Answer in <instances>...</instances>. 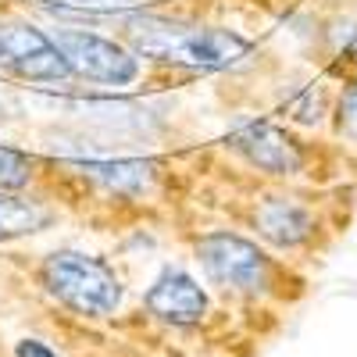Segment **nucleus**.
<instances>
[{"mask_svg": "<svg viewBox=\"0 0 357 357\" xmlns=\"http://www.w3.org/2000/svg\"><path fill=\"white\" fill-rule=\"evenodd\" d=\"M340 50L357 57V25H347V33H340Z\"/></svg>", "mask_w": 357, "mask_h": 357, "instance_id": "obj_15", "label": "nucleus"}, {"mask_svg": "<svg viewBox=\"0 0 357 357\" xmlns=\"http://www.w3.org/2000/svg\"><path fill=\"white\" fill-rule=\"evenodd\" d=\"M40 279L50 296H57L65 307L86 318H107L122 304V282L100 257H89L79 250H57L43 261Z\"/></svg>", "mask_w": 357, "mask_h": 357, "instance_id": "obj_2", "label": "nucleus"}, {"mask_svg": "<svg viewBox=\"0 0 357 357\" xmlns=\"http://www.w3.org/2000/svg\"><path fill=\"white\" fill-rule=\"evenodd\" d=\"M61 8H75V11H122L132 8L136 0H54Z\"/></svg>", "mask_w": 357, "mask_h": 357, "instance_id": "obj_13", "label": "nucleus"}, {"mask_svg": "<svg viewBox=\"0 0 357 357\" xmlns=\"http://www.w3.org/2000/svg\"><path fill=\"white\" fill-rule=\"evenodd\" d=\"M257 229L268 243H275V247H301L307 236L314 232V218L304 204H296L289 197H272V200H264L257 207V215H254Z\"/></svg>", "mask_w": 357, "mask_h": 357, "instance_id": "obj_8", "label": "nucleus"}, {"mask_svg": "<svg viewBox=\"0 0 357 357\" xmlns=\"http://www.w3.org/2000/svg\"><path fill=\"white\" fill-rule=\"evenodd\" d=\"M79 175L93 178L104 190H114V193H139L151 186L154 178V165L143 161V158H129V161H79L75 165Z\"/></svg>", "mask_w": 357, "mask_h": 357, "instance_id": "obj_9", "label": "nucleus"}, {"mask_svg": "<svg viewBox=\"0 0 357 357\" xmlns=\"http://www.w3.org/2000/svg\"><path fill=\"white\" fill-rule=\"evenodd\" d=\"M197 257L211 282L236 293H264L272 282V264L264 250L236 232H211L197 243Z\"/></svg>", "mask_w": 357, "mask_h": 357, "instance_id": "obj_3", "label": "nucleus"}, {"mask_svg": "<svg viewBox=\"0 0 357 357\" xmlns=\"http://www.w3.org/2000/svg\"><path fill=\"white\" fill-rule=\"evenodd\" d=\"M0 61L29 82H65L72 75L61 47L29 22H0Z\"/></svg>", "mask_w": 357, "mask_h": 357, "instance_id": "obj_4", "label": "nucleus"}, {"mask_svg": "<svg viewBox=\"0 0 357 357\" xmlns=\"http://www.w3.org/2000/svg\"><path fill=\"white\" fill-rule=\"evenodd\" d=\"M129 40L139 54L146 57H161V61H175L186 68L200 72H225V68H240L254 47L229 33V29H183L161 18H139L129 29Z\"/></svg>", "mask_w": 357, "mask_h": 357, "instance_id": "obj_1", "label": "nucleus"}, {"mask_svg": "<svg viewBox=\"0 0 357 357\" xmlns=\"http://www.w3.org/2000/svg\"><path fill=\"white\" fill-rule=\"evenodd\" d=\"M54 43L61 47L75 75H86L107 86H129L139 75V61L114 40H104L86 29H57Z\"/></svg>", "mask_w": 357, "mask_h": 357, "instance_id": "obj_5", "label": "nucleus"}, {"mask_svg": "<svg viewBox=\"0 0 357 357\" xmlns=\"http://www.w3.org/2000/svg\"><path fill=\"white\" fill-rule=\"evenodd\" d=\"M29 172H33V161L25 154L11 151V146H0V190H18L29 183Z\"/></svg>", "mask_w": 357, "mask_h": 357, "instance_id": "obj_11", "label": "nucleus"}, {"mask_svg": "<svg viewBox=\"0 0 357 357\" xmlns=\"http://www.w3.org/2000/svg\"><path fill=\"white\" fill-rule=\"evenodd\" d=\"M232 151H240L254 168L272 172V175H296L304 168V151L286 129H279L268 118H250L240 122L229 136Z\"/></svg>", "mask_w": 357, "mask_h": 357, "instance_id": "obj_6", "label": "nucleus"}, {"mask_svg": "<svg viewBox=\"0 0 357 357\" xmlns=\"http://www.w3.org/2000/svg\"><path fill=\"white\" fill-rule=\"evenodd\" d=\"M50 225V211L36 200L15 197L11 190H0V243L18 240V236H33Z\"/></svg>", "mask_w": 357, "mask_h": 357, "instance_id": "obj_10", "label": "nucleus"}, {"mask_svg": "<svg viewBox=\"0 0 357 357\" xmlns=\"http://www.w3.org/2000/svg\"><path fill=\"white\" fill-rule=\"evenodd\" d=\"M15 354L18 357H57L47 343H40V340H22L18 347H15Z\"/></svg>", "mask_w": 357, "mask_h": 357, "instance_id": "obj_14", "label": "nucleus"}, {"mask_svg": "<svg viewBox=\"0 0 357 357\" xmlns=\"http://www.w3.org/2000/svg\"><path fill=\"white\" fill-rule=\"evenodd\" d=\"M340 126L350 136H357V82H350L340 97Z\"/></svg>", "mask_w": 357, "mask_h": 357, "instance_id": "obj_12", "label": "nucleus"}, {"mask_svg": "<svg viewBox=\"0 0 357 357\" xmlns=\"http://www.w3.org/2000/svg\"><path fill=\"white\" fill-rule=\"evenodd\" d=\"M146 307L158 314L161 321L172 325H193L207 314V293L193 275H186L183 268H165L154 279V286L146 289Z\"/></svg>", "mask_w": 357, "mask_h": 357, "instance_id": "obj_7", "label": "nucleus"}]
</instances>
